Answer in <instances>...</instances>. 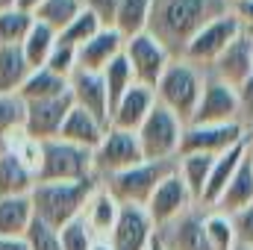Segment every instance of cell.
I'll use <instances>...</instances> for the list:
<instances>
[{"label": "cell", "instance_id": "cell-12", "mask_svg": "<svg viewBox=\"0 0 253 250\" xmlns=\"http://www.w3.org/2000/svg\"><path fill=\"white\" fill-rule=\"evenodd\" d=\"M242 141H245V126L242 124H186L183 141H180V156L183 153L221 156Z\"/></svg>", "mask_w": 253, "mask_h": 250}, {"label": "cell", "instance_id": "cell-34", "mask_svg": "<svg viewBox=\"0 0 253 250\" xmlns=\"http://www.w3.org/2000/svg\"><path fill=\"white\" fill-rule=\"evenodd\" d=\"M36 18L21 12V9H3L0 12V44H21L27 39V33L33 30Z\"/></svg>", "mask_w": 253, "mask_h": 250}, {"label": "cell", "instance_id": "cell-17", "mask_svg": "<svg viewBox=\"0 0 253 250\" xmlns=\"http://www.w3.org/2000/svg\"><path fill=\"white\" fill-rule=\"evenodd\" d=\"M68 91H71V100H74L77 109L88 112L91 118H97L103 126H109V94H106V85H103L100 74L77 68L68 77Z\"/></svg>", "mask_w": 253, "mask_h": 250}, {"label": "cell", "instance_id": "cell-31", "mask_svg": "<svg viewBox=\"0 0 253 250\" xmlns=\"http://www.w3.org/2000/svg\"><path fill=\"white\" fill-rule=\"evenodd\" d=\"M53 44H56V33H53L50 27H44V24L36 21L33 30L27 33V39L21 42V53H24L27 65L36 71V68H44L50 50H53Z\"/></svg>", "mask_w": 253, "mask_h": 250}, {"label": "cell", "instance_id": "cell-21", "mask_svg": "<svg viewBox=\"0 0 253 250\" xmlns=\"http://www.w3.org/2000/svg\"><path fill=\"white\" fill-rule=\"evenodd\" d=\"M245 153H248V150H245V141H242V144H236L233 150H227V153L215 156L212 171H209V180H206V188H203V197H200V209H212V206L221 200L224 188L230 186V180H233L236 168L242 165Z\"/></svg>", "mask_w": 253, "mask_h": 250}, {"label": "cell", "instance_id": "cell-46", "mask_svg": "<svg viewBox=\"0 0 253 250\" xmlns=\"http://www.w3.org/2000/svg\"><path fill=\"white\" fill-rule=\"evenodd\" d=\"M12 6H15V0H0V12L3 9H12Z\"/></svg>", "mask_w": 253, "mask_h": 250}, {"label": "cell", "instance_id": "cell-13", "mask_svg": "<svg viewBox=\"0 0 253 250\" xmlns=\"http://www.w3.org/2000/svg\"><path fill=\"white\" fill-rule=\"evenodd\" d=\"M194 206H197V203H194L191 191L186 188V183L180 180V174H177V168H174V171L159 183V188L153 191V197L147 200L144 212H147V218L153 221V227L159 230V227L171 224L174 218H180L183 212H189Z\"/></svg>", "mask_w": 253, "mask_h": 250}, {"label": "cell", "instance_id": "cell-9", "mask_svg": "<svg viewBox=\"0 0 253 250\" xmlns=\"http://www.w3.org/2000/svg\"><path fill=\"white\" fill-rule=\"evenodd\" d=\"M124 59H126V65H129V71H132V80H135L138 85L153 88V85L159 83V77L165 74V68L171 65L174 56L162 47V42H156V39L144 30V33H138V36H132V39L124 42Z\"/></svg>", "mask_w": 253, "mask_h": 250}, {"label": "cell", "instance_id": "cell-3", "mask_svg": "<svg viewBox=\"0 0 253 250\" xmlns=\"http://www.w3.org/2000/svg\"><path fill=\"white\" fill-rule=\"evenodd\" d=\"M203 77L206 71L191 65L189 59H171L165 74L159 77V83L153 85V97L159 106H165L183 124H189L200 103V94H203Z\"/></svg>", "mask_w": 253, "mask_h": 250}, {"label": "cell", "instance_id": "cell-2", "mask_svg": "<svg viewBox=\"0 0 253 250\" xmlns=\"http://www.w3.org/2000/svg\"><path fill=\"white\" fill-rule=\"evenodd\" d=\"M97 186H100L97 177L77 180V183H36L30 191L33 215L39 221H44L47 227L62 230L65 224H71L83 215L88 197L94 194Z\"/></svg>", "mask_w": 253, "mask_h": 250}, {"label": "cell", "instance_id": "cell-14", "mask_svg": "<svg viewBox=\"0 0 253 250\" xmlns=\"http://www.w3.org/2000/svg\"><path fill=\"white\" fill-rule=\"evenodd\" d=\"M203 212L206 209L194 206L189 212H183L180 218H174L171 224L159 227L153 233L159 250H209L206 230H203Z\"/></svg>", "mask_w": 253, "mask_h": 250}, {"label": "cell", "instance_id": "cell-25", "mask_svg": "<svg viewBox=\"0 0 253 250\" xmlns=\"http://www.w3.org/2000/svg\"><path fill=\"white\" fill-rule=\"evenodd\" d=\"M30 65L21 53V44H0V94H18L30 77Z\"/></svg>", "mask_w": 253, "mask_h": 250}, {"label": "cell", "instance_id": "cell-48", "mask_svg": "<svg viewBox=\"0 0 253 250\" xmlns=\"http://www.w3.org/2000/svg\"><path fill=\"white\" fill-rule=\"evenodd\" d=\"M6 147H9V141H6V138H3V135H0V153H3V150H6Z\"/></svg>", "mask_w": 253, "mask_h": 250}, {"label": "cell", "instance_id": "cell-42", "mask_svg": "<svg viewBox=\"0 0 253 250\" xmlns=\"http://www.w3.org/2000/svg\"><path fill=\"white\" fill-rule=\"evenodd\" d=\"M230 12L239 21L242 33L253 36V0H236V3H230Z\"/></svg>", "mask_w": 253, "mask_h": 250}, {"label": "cell", "instance_id": "cell-5", "mask_svg": "<svg viewBox=\"0 0 253 250\" xmlns=\"http://www.w3.org/2000/svg\"><path fill=\"white\" fill-rule=\"evenodd\" d=\"M177 168V159H162V162H138L132 168H126L121 174L106 177L100 186L106 188L121 206H147V200L153 197V191L159 183Z\"/></svg>", "mask_w": 253, "mask_h": 250}, {"label": "cell", "instance_id": "cell-30", "mask_svg": "<svg viewBox=\"0 0 253 250\" xmlns=\"http://www.w3.org/2000/svg\"><path fill=\"white\" fill-rule=\"evenodd\" d=\"M83 9H85V3H83V0H44V3L36 9V15H33V18H36L39 24L50 27V30L59 36V33H62L65 27H68V24H71Z\"/></svg>", "mask_w": 253, "mask_h": 250}, {"label": "cell", "instance_id": "cell-10", "mask_svg": "<svg viewBox=\"0 0 253 250\" xmlns=\"http://www.w3.org/2000/svg\"><path fill=\"white\" fill-rule=\"evenodd\" d=\"M189 124H242V109H239V94L218 77L206 71L203 77V94L194 109Z\"/></svg>", "mask_w": 253, "mask_h": 250}, {"label": "cell", "instance_id": "cell-45", "mask_svg": "<svg viewBox=\"0 0 253 250\" xmlns=\"http://www.w3.org/2000/svg\"><path fill=\"white\" fill-rule=\"evenodd\" d=\"M245 150L253 156V121H248V124H245Z\"/></svg>", "mask_w": 253, "mask_h": 250}, {"label": "cell", "instance_id": "cell-16", "mask_svg": "<svg viewBox=\"0 0 253 250\" xmlns=\"http://www.w3.org/2000/svg\"><path fill=\"white\" fill-rule=\"evenodd\" d=\"M212 77L227 83L230 88H242L253 77V36L239 33V39L206 68Z\"/></svg>", "mask_w": 253, "mask_h": 250}, {"label": "cell", "instance_id": "cell-49", "mask_svg": "<svg viewBox=\"0 0 253 250\" xmlns=\"http://www.w3.org/2000/svg\"><path fill=\"white\" fill-rule=\"evenodd\" d=\"M147 250H159V245H156V239H153V242H150V248Z\"/></svg>", "mask_w": 253, "mask_h": 250}, {"label": "cell", "instance_id": "cell-33", "mask_svg": "<svg viewBox=\"0 0 253 250\" xmlns=\"http://www.w3.org/2000/svg\"><path fill=\"white\" fill-rule=\"evenodd\" d=\"M100 77H103V85H106V94H109V115H112V106L124 97L126 88L135 83V80H132V71H129V65H126V59H124V53L106 65V68L100 71Z\"/></svg>", "mask_w": 253, "mask_h": 250}, {"label": "cell", "instance_id": "cell-6", "mask_svg": "<svg viewBox=\"0 0 253 250\" xmlns=\"http://www.w3.org/2000/svg\"><path fill=\"white\" fill-rule=\"evenodd\" d=\"M183 129L186 124L171 115L165 106H153L150 115L141 121V126L135 129L138 147L144 162H162V159H177L180 156V141H183Z\"/></svg>", "mask_w": 253, "mask_h": 250}, {"label": "cell", "instance_id": "cell-40", "mask_svg": "<svg viewBox=\"0 0 253 250\" xmlns=\"http://www.w3.org/2000/svg\"><path fill=\"white\" fill-rule=\"evenodd\" d=\"M230 218H233V230H236V245L253 248V203L245 206V209H239Z\"/></svg>", "mask_w": 253, "mask_h": 250}, {"label": "cell", "instance_id": "cell-7", "mask_svg": "<svg viewBox=\"0 0 253 250\" xmlns=\"http://www.w3.org/2000/svg\"><path fill=\"white\" fill-rule=\"evenodd\" d=\"M144 162L141 156V147H138V138L135 132H126V129H115L109 126L100 138V144L91 150V165H94V177L103 183L106 177L112 174H121L126 168Z\"/></svg>", "mask_w": 253, "mask_h": 250}, {"label": "cell", "instance_id": "cell-11", "mask_svg": "<svg viewBox=\"0 0 253 250\" xmlns=\"http://www.w3.org/2000/svg\"><path fill=\"white\" fill-rule=\"evenodd\" d=\"M74 109L71 91L59 97H47V100H27L24 103V135L33 141H47L56 138L62 129L68 112Z\"/></svg>", "mask_w": 253, "mask_h": 250}, {"label": "cell", "instance_id": "cell-37", "mask_svg": "<svg viewBox=\"0 0 253 250\" xmlns=\"http://www.w3.org/2000/svg\"><path fill=\"white\" fill-rule=\"evenodd\" d=\"M59 245H62V250H91L97 245V239H94V233L85 227V221L77 218V221L65 224L62 230H59Z\"/></svg>", "mask_w": 253, "mask_h": 250}, {"label": "cell", "instance_id": "cell-4", "mask_svg": "<svg viewBox=\"0 0 253 250\" xmlns=\"http://www.w3.org/2000/svg\"><path fill=\"white\" fill-rule=\"evenodd\" d=\"M94 177L91 150L77 147L62 138L39 141V159H36V183H77Z\"/></svg>", "mask_w": 253, "mask_h": 250}, {"label": "cell", "instance_id": "cell-26", "mask_svg": "<svg viewBox=\"0 0 253 250\" xmlns=\"http://www.w3.org/2000/svg\"><path fill=\"white\" fill-rule=\"evenodd\" d=\"M33 203L30 197H0V236L24 239L27 227L33 224Z\"/></svg>", "mask_w": 253, "mask_h": 250}, {"label": "cell", "instance_id": "cell-23", "mask_svg": "<svg viewBox=\"0 0 253 250\" xmlns=\"http://www.w3.org/2000/svg\"><path fill=\"white\" fill-rule=\"evenodd\" d=\"M251 203H253V156L245 153V159H242V165L236 168L230 186L224 188L221 200H218L212 209H218V212H224V215H236L239 209H245V206H251Z\"/></svg>", "mask_w": 253, "mask_h": 250}, {"label": "cell", "instance_id": "cell-19", "mask_svg": "<svg viewBox=\"0 0 253 250\" xmlns=\"http://www.w3.org/2000/svg\"><path fill=\"white\" fill-rule=\"evenodd\" d=\"M156 106V97H153V88L147 85H138L132 83L126 88V94L112 106V115H109V126L115 129H126V132H135L141 121L150 115V109Z\"/></svg>", "mask_w": 253, "mask_h": 250}, {"label": "cell", "instance_id": "cell-18", "mask_svg": "<svg viewBox=\"0 0 253 250\" xmlns=\"http://www.w3.org/2000/svg\"><path fill=\"white\" fill-rule=\"evenodd\" d=\"M124 53V36L112 27H103L97 36H91L85 44L77 47V68L80 71H91L100 74L112 59H118Z\"/></svg>", "mask_w": 253, "mask_h": 250}, {"label": "cell", "instance_id": "cell-22", "mask_svg": "<svg viewBox=\"0 0 253 250\" xmlns=\"http://www.w3.org/2000/svg\"><path fill=\"white\" fill-rule=\"evenodd\" d=\"M33 186H36L33 168L15 150L6 147L0 153V197H30Z\"/></svg>", "mask_w": 253, "mask_h": 250}, {"label": "cell", "instance_id": "cell-51", "mask_svg": "<svg viewBox=\"0 0 253 250\" xmlns=\"http://www.w3.org/2000/svg\"><path fill=\"white\" fill-rule=\"evenodd\" d=\"M230 3H236V0H230Z\"/></svg>", "mask_w": 253, "mask_h": 250}, {"label": "cell", "instance_id": "cell-29", "mask_svg": "<svg viewBox=\"0 0 253 250\" xmlns=\"http://www.w3.org/2000/svg\"><path fill=\"white\" fill-rule=\"evenodd\" d=\"M150 9H153V0H121L112 30H118L124 36V42L144 33L147 24H150Z\"/></svg>", "mask_w": 253, "mask_h": 250}, {"label": "cell", "instance_id": "cell-43", "mask_svg": "<svg viewBox=\"0 0 253 250\" xmlns=\"http://www.w3.org/2000/svg\"><path fill=\"white\" fill-rule=\"evenodd\" d=\"M44 0H15V9H21V12H27V15H36V9L42 6Z\"/></svg>", "mask_w": 253, "mask_h": 250}, {"label": "cell", "instance_id": "cell-15", "mask_svg": "<svg viewBox=\"0 0 253 250\" xmlns=\"http://www.w3.org/2000/svg\"><path fill=\"white\" fill-rule=\"evenodd\" d=\"M153 221L141 206H121V215L106 239L109 250H147L153 242Z\"/></svg>", "mask_w": 253, "mask_h": 250}, {"label": "cell", "instance_id": "cell-32", "mask_svg": "<svg viewBox=\"0 0 253 250\" xmlns=\"http://www.w3.org/2000/svg\"><path fill=\"white\" fill-rule=\"evenodd\" d=\"M203 230H206V242L209 250H233L236 248V230H233V218L218 212V209H206L203 212Z\"/></svg>", "mask_w": 253, "mask_h": 250}, {"label": "cell", "instance_id": "cell-27", "mask_svg": "<svg viewBox=\"0 0 253 250\" xmlns=\"http://www.w3.org/2000/svg\"><path fill=\"white\" fill-rule=\"evenodd\" d=\"M212 162H215V156H206V153H183V156H177V174L191 191L197 206H200L203 188H206V180H209Z\"/></svg>", "mask_w": 253, "mask_h": 250}, {"label": "cell", "instance_id": "cell-44", "mask_svg": "<svg viewBox=\"0 0 253 250\" xmlns=\"http://www.w3.org/2000/svg\"><path fill=\"white\" fill-rule=\"evenodd\" d=\"M0 250H27V245H24V239H6V236H0Z\"/></svg>", "mask_w": 253, "mask_h": 250}, {"label": "cell", "instance_id": "cell-28", "mask_svg": "<svg viewBox=\"0 0 253 250\" xmlns=\"http://www.w3.org/2000/svg\"><path fill=\"white\" fill-rule=\"evenodd\" d=\"M21 100H47V97H59V94H68V80L47 71V68H36L30 71L27 83L21 85Z\"/></svg>", "mask_w": 253, "mask_h": 250}, {"label": "cell", "instance_id": "cell-1", "mask_svg": "<svg viewBox=\"0 0 253 250\" xmlns=\"http://www.w3.org/2000/svg\"><path fill=\"white\" fill-rule=\"evenodd\" d=\"M230 12V0H153L147 33L180 59L186 44L215 18Z\"/></svg>", "mask_w": 253, "mask_h": 250}, {"label": "cell", "instance_id": "cell-50", "mask_svg": "<svg viewBox=\"0 0 253 250\" xmlns=\"http://www.w3.org/2000/svg\"><path fill=\"white\" fill-rule=\"evenodd\" d=\"M233 250H253V248H242V245H236V248H233Z\"/></svg>", "mask_w": 253, "mask_h": 250}, {"label": "cell", "instance_id": "cell-41", "mask_svg": "<svg viewBox=\"0 0 253 250\" xmlns=\"http://www.w3.org/2000/svg\"><path fill=\"white\" fill-rule=\"evenodd\" d=\"M83 3H85V9H88L103 27H112V24H115V12H118L121 0H83Z\"/></svg>", "mask_w": 253, "mask_h": 250}, {"label": "cell", "instance_id": "cell-39", "mask_svg": "<svg viewBox=\"0 0 253 250\" xmlns=\"http://www.w3.org/2000/svg\"><path fill=\"white\" fill-rule=\"evenodd\" d=\"M44 68L68 80V77L77 71V47H71V44H62V42L56 39V44H53V50H50V56H47Z\"/></svg>", "mask_w": 253, "mask_h": 250}, {"label": "cell", "instance_id": "cell-35", "mask_svg": "<svg viewBox=\"0 0 253 250\" xmlns=\"http://www.w3.org/2000/svg\"><path fill=\"white\" fill-rule=\"evenodd\" d=\"M100 30H103V24H100V21H97V18H94V15L88 12V9H83V12H80V15H77V18H74V21H71V24L65 27L62 33L56 36V39H59L62 44L80 47V44H85V42H88L91 36H97Z\"/></svg>", "mask_w": 253, "mask_h": 250}, {"label": "cell", "instance_id": "cell-20", "mask_svg": "<svg viewBox=\"0 0 253 250\" xmlns=\"http://www.w3.org/2000/svg\"><path fill=\"white\" fill-rule=\"evenodd\" d=\"M118 215H121V203L103 186H97L94 194L88 197V203H85V209H83L80 218L85 221V227L94 233L97 242H106L109 233H112V227H115V221H118Z\"/></svg>", "mask_w": 253, "mask_h": 250}, {"label": "cell", "instance_id": "cell-38", "mask_svg": "<svg viewBox=\"0 0 253 250\" xmlns=\"http://www.w3.org/2000/svg\"><path fill=\"white\" fill-rule=\"evenodd\" d=\"M24 245H27V250H62V245H59V230L47 227L39 218H33V224L27 227Z\"/></svg>", "mask_w": 253, "mask_h": 250}, {"label": "cell", "instance_id": "cell-8", "mask_svg": "<svg viewBox=\"0 0 253 250\" xmlns=\"http://www.w3.org/2000/svg\"><path fill=\"white\" fill-rule=\"evenodd\" d=\"M239 33H242V27H239V21L233 18V12H227V15H221V18H215V21H209L194 39H191L189 44H186V50H183V56L180 59H189L191 65H197V68H209V65L215 62L236 39H239Z\"/></svg>", "mask_w": 253, "mask_h": 250}, {"label": "cell", "instance_id": "cell-36", "mask_svg": "<svg viewBox=\"0 0 253 250\" xmlns=\"http://www.w3.org/2000/svg\"><path fill=\"white\" fill-rule=\"evenodd\" d=\"M24 129V100L21 94H0V135L9 141Z\"/></svg>", "mask_w": 253, "mask_h": 250}, {"label": "cell", "instance_id": "cell-47", "mask_svg": "<svg viewBox=\"0 0 253 250\" xmlns=\"http://www.w3.org/2000/svg\"><path fill=\"white\" fill-rule=\"evenodd\" d=\"M91 250H109V245H106V242H97V245H94Z\"/></svg>", "mask_w": 253, "mask_h": 250}, {"label": "cell", "instance_id": "cell-24", "mask_svg": "<svg viewBox=\"0 0 253 250\" xmlns=\"http://www.w3.org/2000/svg\"><path fill=\"white\" fill-rule=\"evenodd\" d=\"M109 126H103L97 118H91L88 112H83V109H71L68 112V118H65L62 129H59V135L56 138H62V141H71V144H77V147H85V150H94L97 144H100V138H103V132H106Z\"/></svg>", "mask_w": 253, "mask_h": 250}]
</instances>
